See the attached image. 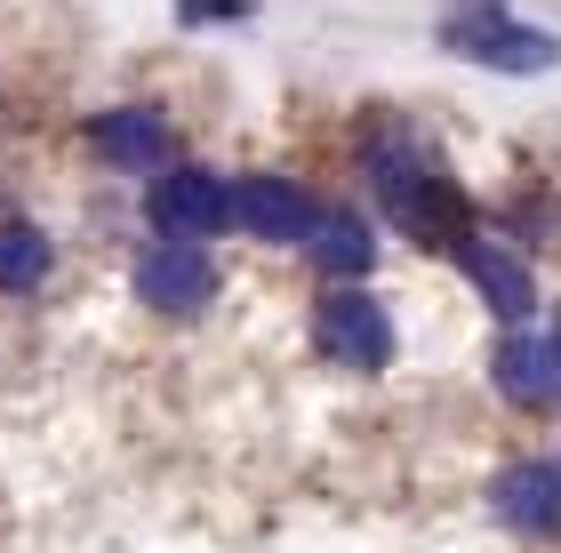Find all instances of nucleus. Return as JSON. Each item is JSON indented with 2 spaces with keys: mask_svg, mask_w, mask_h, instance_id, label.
I'll return each instance as SVG.
<instances>
[{
  "mask_svg": "<svg viewBox=\"0 0 561 553\" xmlns=\"http://www.w3.org/2000/svg\"><path fill=\"white\" fill-rule=\"evenodd\" d=\"M305 257H313L329 281H362V273L377 265L369 217H353V209H321V217H313V233H305Z\"/></svg>",
  "mask_w": 561,
  "mask_h": 553,
  "instance_id": "nucleus-11",
  "label": "nucleus"
},
{
  "mask_svg": "<svg viewBox=\"0 0 561 553\" xmlns=\"http://www.w3.org/2000/svg\"><path fill=\"white\" fill-rule=\"evenodd\" d=\"M497 521H514L522 538H561V465H505L497 489H490Z\"/></svg>",
  "mask_w": 561,
  "mask_h": 553,
  "instance_id": "nucleus-10",
  "label": "nucleus"
},
{
  "mask_svg": "<svg viewBox=\"0 0 561 553\" xmlns=\"http://www.w3.org/2000/svg\"><path fill=\"white\" fill-rule=\"evenodd\" d=\"M89 145H96L113 169H137V177H161V169L176 161V137H169V120L152 113V105H113V113H96V120H89Z\"/></svg>",
  "mask_w": 561,
  "mask_h": 553,
  "instance_id": "nucleus-7",
  "label": "nucleus"
},
{
  "mask_svg": "<svg viewBox=\"0 0 561 553\" xmlns=\"http://www.w3.org/2000/svg\"><path fill=\"white\" fill-rule=\"evenodd\" d=\"M490 369H497V393L514 401V410H553L561 401V345L546 330H514Z\"/></svg>",
  "mask_w": 561,
  "mask_h": 553,
  "instance_id": "nucleus-9",
  "label": "nucleus"
},
{
  "mask_svg": "<svg viewBox=\"0 0 561 553\" xmlns=\"http://www.w3.org/2000/svg\"><path fill=\"white\" fill-rule=\"evenodd\" d=\"M369 193H377V209H386L410 241H425V249H457L473 233L466 193L449 185V169L433 161L417 137H377L369 145Z\"/></svg>",
  "mask_w": 561,
  "mask_h": 553,
  "instance_id": "nucleus-1",
  "label": "nucleus"
},
{
  "mask_svg": "<svg viewBox=\"0 0 561 553\" xmlns=\"http://www.w3.org/2000/svg\"><path fill=\"white\" fill-rule=\"evenodd\" d=\"M48 265H57V249H48V233L41 224H0V289L9 297H33L41 281H48Z\"/></svg>",
  "mask_w": 561,
  "mask_h": 553,
  "instance_id": "nucleus-12",
  "label": "nucleus"
},
{
  "mask_svg": "<svg viewBox=\"0 0 561 553\" xmlns=\"http://www.w3.org/2000/svg\"><path fill=\"white\" fill-rule=\"evenodd\" d=\"M449 257H457V273H466V281L481 289V306H490L497 321H514V330H522V321H529V306H538L529 257H514V249H505V241H490V233H466V241L449 249Z\"/></svg>",
  "mask_w": 561,
  "mask_h": 553,
  "instance_id": "nucleus-6",
  "label": "nucleus"
},
{
  "mask_svg": "<svg viewBox=\"0 0 561 553\" xmlns=\"http://www.w3.org/2000/svg\"><path fill=\"white\" fill-rule=\"evenodd\" d=\"M313 345L337 369H386L393 361V313L377 306V297L362 281H329V297L313 306Z\"/></svg>",
  "mask_w": 561,
  "mask_h": 553,
  "instance_id": "nucleus-3",
  "label": "nucleus"
},
{
  "mask_svg": "<svg viewBox=\"0 0 561 553\" xmlns=\"http://www.w3.org/2000/svg\"><path fill=\"white\" fill-rule=\"evenodd\" d=\"M249 0H176V24H241Z\"/></svg>",
  "mask_w": 561,
  "mask_h": 553,
  "instance_id": "nucleus-13",
  "label": "nucleus"
},
{
  "mask_svg": "<svg viewBox=\"0 0 561 553\" xmlns=\"http://www.w3.org/2000/svg\"><path fill=\"white\" fill-rule=\"evenodd\" d=\"M209 297H217V265H209V249H201V241H169L161 233L137 257V306L169 313V321H193Z\"/></svg>",
  "mask_w": 561,
  "mask_h": 553,
  "instance_id": "nucleus-5",
  "label": "nucleus"
},
{
  "mask_svg": "<svg viewBox=\"0 0 561 553\" xmlns=\"http://www.w3.org/2000/svg\"><path fill=\"white\" fill-rule=\"evenodd\" d=\"M313 200H305L289 177H233V224L249 241H305L313 233Z\"/></svg>",
  "mask_w": 561,
  "mask_h": 553,
  "instance_id": "nucleus-8",
  "label": "nucleus"
},
{
  "mask_svg": "<svg viewBox=\"0 0 561 553\" xmlns=\"http://www.w3.org/2000/svg\"><path fill=\"white\" fill-rule=\"evenodd\" d=\"M553 345H561V321H553Z\"/></svg>",
  "mask_w": 561,
  "mask_h": 553,
  "instance_id": "nucleus-14",
  "label": "nucleus"
},
{
  "mask_svg": "<svg viewBox=\"0 0 561 553\" xmlns=\"http://www.w3.org/2000/svg\"><path fill=\"white\" fill-rule=\"evenodd\" d=\"M442 48L466 65H490V72H553L561 65V41L522 24V16H505L497 0H457L442 16Z\"/></svg>",
  "mask_w": 561,
  "mask_h": 553,
  "instance_id": "nucleus-2",
  "label": "nucleus"
},
{
  "mask_svg": "<svg viewBox=\"0 0 561 553\" xmlns=\"http://www.w3.org/2000/svg\"><path fill=\"white\" fill-rule=\"evenodd\" d=\"M145 217L161 224L169 241H209L233 224V185L217 177V169H193V161H169L161 177L145 193Z\"/></svg>",
  "mask_w": 561,
  "mask_h": 553,
  "instance_id": "nucleus-4",
  "label": "nucleus"
}]
</instances>
